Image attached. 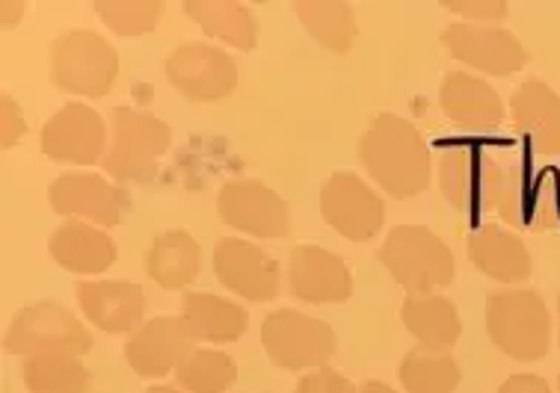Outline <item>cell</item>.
I'll return each instance as SVG.
<instances>
[{
	"label": "cell",
	"mask_w": 560,
	"mask_h": 393,
	"mask_svg": "<svg viewBox=\"0 0 560 393\" xmlns=\"http://www.w3.org/2000/svg\"><path fill=\"white\" fill-rule=\"evenodd\" d=\"M359 163L392 199H416L430 187L433 157L421 131L395 112H380L359 136Z\"/></svg>",
	"instance_id": "obj_1"
},
{
	"label": "cell",
	"mask_w": 560,
	"mask_h": 393,
	"mask_svg": "<svg viewBox=\"0 0 560 393\" xmlns=\"http://www.w3.org/2000/svg\"><path fill=\"white\" fill-rule=\"evenodd\" d=\"M510 148H489L480 142L445 145L439 154V190L454 211L478 223L480 213L495 211L508 171Z\"/></svg>",
	"instance_id": "obj_2"
},
{
	"label": "cell",
	"mask_w": 560,
	"mask_h": 393,
	"mask_svg": "<svg viewBox=\"0 0 560 393\" xmlns=\"http://www.w3.org/2000/svg\"><path fill=\"white\" fill-rule=\"evenodd\" d=\"M487 334L513 361H542L551 346V313L546 299L530 287L489 293Z\"/></svg>",
	"instance_id": "obj_3"
},
{
	"label": "cell",
	"mask_w": 560,
	"mask_h": 393,
	"mask_svg": "<svg viewBox=\"0 0 560 393\" xmlns=\"http://www.w3.org/2000/svg\"><path fill=\"white\" fill-rule=\"evenodd\" d=\"M388 275L407 290V296H428L448 287L457 273L448 242L424 225L392 228L377 252Z\"/></svg>",
	"instance_id": "obj_4"
},
{
	"label": "cell",
	"mask_w": 560,
	"mask_h": 393,
	"mask_svg": "<svg viewBox=\"0 0 560 393\" xmlns=\"http://www.w3.org/2000/svg\"><path fill=\"white\" fill-rule=\"evenodd\" d=\"M170 145L173 128L154 112L116 107L110 112V152L104 157V175L122 183H149Z\"/></svg>",
	"instance_id": "obj_5"
},
{
	"label": "cell",
	"mask_w": 560,
	"mask_h": 393,
	"mask_svg": "<svg viewBox=\"0 0 560 393\" xmlns=\"http://www.w3.org/2000/svg\"><path fill=\"white\" fill-rule=\"evenodd\" d=\"M495 213L510 228L549 231L560 225V171L534 166L525 152H508V171Z\"/></svg>",
	"instance_id": "obj_6"
},
{
	"label": "cell",
	"mask_w": 560,
	"mask_h": 393,
	"mask_svg": "<svg viewBox=\"0 0 560 393\" xmlns=\"http://www.w3.org/2000/svg\"><path fill=\"white\" fill-rule=\"evenodd\" d=\"M51 83L66 95L104 98L119 78V53L102 33L66 31L48 51Z\"/></svg>",
	"instance_id": "obj_7"
},
{
	"label": "cell",
	"mask_w": 560,
	"mask_h": 393,
	"mask_svg": "<svg viewBox=\"0 0 560 393\" xmlns=\"http://www.w3.org/2000/svg\"><path fill=\"white\" fill-rule=\"evenodd\" d=\"M7 349L19 355L21 361L36 358V355H86L92 349L90 329L78 320L66 305L39 299V302L24 305L12 317L10 332H7Z\"/></svg>",
	"instance_id": "obj_8"
},
{
	"label": "cell",
	"mask_w": 560,
	"mask_h": 393,
	"mask_svg": "<svg viewBox=\"0 0 560 393\" xmlns=\"http://www.w3.org/2000/svg\"><path fill=\"white\" fill-rule=\"evenodd\" d=\"M267 358L285 370H320L338 349L332 325L294 308H279L261 320Z\"/></svg>",
	"instance_id": "obj_9"
},
{
	"label": "cell",
	"mask_w": 560,
	"mask_h": 393,
	"mask_svg": "<svg viewBox=\"0 0 560 393\" xmlns=\"http://www.w3.org/2000/svg\"><path fill=\"white\" fill-rule=\"evenodd\" d=\"M320 216L345 240L368 242L386 225V202L357 171H332L320 187Z\"/></svg>",
	"instance_id": "obj_10"
},
{
	"label": "cell",
	"mask_w": 560,
	"mask_h": 393,
	"mask_svg": "<svg viewBox=\"0 0 560 393\" xmlns=\"http://www.w3.org/2000/svg\"><path fill=\"white\" fill-rule=\"evenodd\" d=\"M163 71L173 90L196 104L223 102L237 86V62L208 41H182L166 57Z\"/></svg>",
	"instance_id": "obj_11"
},
{
	"label": "cell",
	"mask_w": 560,
	"mask_h": 393,
	"mask_svg": "<svg viewBox=\"0 0 560 393\" xmlns=\"http://www.w3.org/2000/svg\"><path fill=\"white\" fill-rule=\"evenodd\" d=\"M217 213L229 228L249 234V237H261V240L291 237L288 202L255 178L225 181L217 192Z\"/></svg>",
	"instance_id": "obj_12"
},
{
	"label": "cell",
	"mask_w": 560,
	"mask_h": 393,
	"mask_svg": "<svg viewBox=\"0 0 560 393\" xmlns=\"http://www.w3.org/2000/svg\"><path fill=\"white\" fill-rule=\"evenodd\" d=\"M48 204L66 219H83L98 228H116V225H122L131 199L107 175L62 171L48 187Z\"/></svg>",
	"instance_id": "obj_13"
},
{
	"label": "cell",
	"mask_w": 560,
	"mask_h": 393,
	"mask_svg": "<svg viewBox=\"0 0 560 393\" xmlns=\"http://www.w3.org/2000/svg\"><path fill=\"white\" fill-rule=\"evenodd\" d=\"M42 152L57 163L95 166L110 152V128L102 112L81 102H69L45 121L39 133Z\"/></svg>",
	"instance_id": "obj_14"
},
{
	"label": "cell",
	"mask_w": 560,
	"mask_h": 393,
	"mask_svg": "<svg viewBox=\"0 0 560 393\" xmlns=\"http://www.w3.org/2000/svg\"><path fill=\"white\" fill-rule=\"evenodd\" d=\"M217 282L246 302H273L282 293V270L273 254L241 237H223L211 254Z\"/></svg>",
	"instance_id": "obj_15"
},
{
	"label": "cell",
	"mask_w": 560,
	"mask_h": 393,
	"mask_svg": "<svg viewBox=\"0 0 560 393\" xmlns=\"http://www.w3.org/2000/svg\"><path fill=\"white\" fill-rule=\"evenodd\" d=\"M442 45L463 66L475 71L492 74V78H510L528 66V51L516 36L495 24H469L454 21L442 31Z\"/></svg>",
	"instance_id": "obj_16"
},
{
	"label": "cell",
	"mask_w": 560,
	"mask_h": 393,
	"mask_svg": "<svg viewBox=\"0 0 560 393\" xmlns=\"http://www.w3.org/2000/svg\"><path fill=\"white\" fill-rule=\"evenodd\" d=\"M196 349V337L184 317H154L131 334L125 343V361L143 379H161L182 367Z\"/></svg>",
	"instance_id": "obj_17"
},
{
	"label": "cell",
	"mask_w": 560,
	"mask_h": 393,
	"mask_svg": "<svg viewBox=\"0 0 560 393\" xmlns=\"http://www.w3.org/2000/svg\"><path fill=\"white\" fill-rule=\"evenodd\" d=\"M288 290L300 302L338 305L353 296V273L324 246H296L288 258Z\"/></svg>",
	"instance_id": "obj_18"
},
{
	"label": "cell",
	"mask_w": 560,
	"mask_h": 393,
	"mask_svg": "<svg viewBox=\"0 0 560 393\" xmlns=\"http://www.w3.org/2000/svg\"><path fill=\"white\" fill-rule=\"evenodd\" d=\"M74 299L83 317L104 334H128L143 325L145 293L140 284L92 278L74 287Z\"/></svg>",
	"instance_id": "obj_19"
},
{
	"label": "cell",
	"mask_w": 560,
	"mask_h": 393,
	"mask_svg": "<svg viewBox=\"0 0 560 393\" xmlns=\"http://www.w3.org/2000/svg\"><path fill=\"white\" fill-rule=\"evenodd\" d=\"M439 107L466 133H492L504 121V102L492 86L469 71H448L439 86Z\"/></svg>",
	"instance_id": "obj_20"
},
{
	"label": "cell",
	"mask_w": 560,
	"mask_h": 393,
	"mask_svg": "<svg viewBox=\"0 0 560 393\" xmlns=\"http://www.w3.org/2000/svg\"><path fill=\"white\" fill-rule=\"evenodd\" d=\"M513 131L542 157H560V95L537 78H530L510 98Z\"/></svg>",
	"instance_id": "obj_21"
},
{
	"label": "cell",
	"mask_w": 560,
	"mask_h": 393,
	"mask_svg": "<svg viewBox=\"0 0 560 393\" xmlns=\"http://www.w3.org/2000/svg\"><path fill=\"white\" fill-rule=\"evenodd\" d=\"M48 254L74 275H102L116 263V242L98 225L66 219L48 237Z\"/></svg>",
	"instance_id": "obj_22"
},
{
	"label": "cell",
	"mask_w": 560,
	"mask_h": 393,
	"mask_svg": "<svg viewBox=\"0 0 560 393\" xmlns=\"http://www.w3.org/2000/svg\"><path fill=\"white\" fill-rule=\"evenodd\" d=\"M471 266L499 284H522L534 273L528 246L501 225H480L469 237Z\"/></svg>",
	"instance_id": "obj_23"
},
{
	"label": "cell",
	"mask_w": 560,
	"mask_h": 393,
	"mask_svg": "<svg viewBox=\"0 0 560 393\" xmlns=\"http://www.w3.org/2000/svg\"><path fill=\"white\" fill-rule=\"evenodd\" d=\"M202 273V246L190 231H161L145 249V275L161 290H187Z\"/></svg>",
	"instance_id": "obj_24"
},
{
	"label": "cell",
	"mask_w": 560,
	"mask_h": 393,
	"mask_svg": "<svg viewBox=\"0 0 560 393\" xmlns=\"http://www.w3.org/2000/svg\"><path fill=\"white\" fill-rule=\"evenodd\" d=\"M400 320L407 325V332L416 337L418 346L439 349V353H448L451 346H457L459 334H463L457 305L442 293L407 296L404 308H400Z\"/></svg>",
	"instance_id": "obj_25"
},
{
	"label": "cell",
	"mask_w": 560,
	"mask_h": 393,
	"mask_svg": "<svg viewBox=\"0 0 560 393\" xmlns=\"http://www.w3.org/2000/svg\"><path fill=\"white\" fill-rule=\"evenodd\" d=\"M182 317L190 325L196 341L205 343H235L244 337L249 325V313L232 299L214 296V293L187 290L182 296Z\"/></svg>",
	"instance_id": "obj_26"
},
{
	"label": "cell",
	"mask_w": 560,
	"mask_h": 393,
	"mask_svg": "<svg viewBox=\"0 0 560 393\" xmlns=\"http://www.w3.org/2000/svg\"><path fill=\"white\" fill-rule=\"evenodd\" d=\"M184 12L211 39L225 41L246 53L255 51L258 45V21L241 0H184Z\"/></svg>",
	"instance_id": "obj_27"
},
{
	"label": "cell",
	"mask_w": 560,
	"mask_h": 393,
	"mask_svg": "<svg viewBox=\"0 0 560 393\" xmlns=\"http://www.w3.org/2000/svg\"><path fill=\"white\" fill-rule=\"evenodd\" d=\"M294 15L312 39L332 53H347L359 36L357 12L341 0H294Z\"/></svg>",
	"instance_id": "obj_28"
},
{
	"label": "cell",
	"mask_w": 560,
	"mask_h": 393,
	"mask_svg": "<svg viewBox=\"0 0 560 393\" xmlns=\"http://www.w3.org/2000/svg\"><path fill=\"white\" fill-rule=\"evenodd\" d=\"M21 382L27 393H86L92 376L78 355L51 353L21 361Z\"/></svg>",
	"instance_id": "obj_29"
},
{
	"label": "cell",
	"mask_w": 560,
	"mask_h": 393,
	"mask_svg": "<svg viewBox=\"0 0 560 393\" xmlns=\"http://www.w3.org/2000/svg\"><path fill=\"white\" fill-rule=\"evenodd\" d=\"M398 379L407 393H454L463 382V370L451 353L416 346L404 355Z\"/></svg>",
	"instance_id": "obj_30"
},
{
	"label": "cell",
	"mask_w": 560,
	"mask_h": 393,
	"mask_svg": "<svg viewBox=\"0 0 560 393\" xmlns=\"http://www.w3.org/2000/svg\"><path fill=\"white\" fill-rule=\"evenodd\" d=\"M235 382L237 364L214 346H196L175 370V384L187 393H225Z\"/></svg>",
	"instance_id": "obj_31"
},
{
	"label": "cell",
	"mask_w": 560,
	"mask_h": 393,
	"mask_svg": "<svg viewBox=\"0 0 560 393\" xmlns=\"http://www.w3.org/2000/svg\"><path fill=\"white\" fill-rule=\"evenodd\" d=\"M95 15L116 36H143L158 31L163 0H95Z\"/></svg>",
	"instance_id": "obj_32"
},
{
	"label": "cell",
	"mask_w": 560,
	"mask_h": 393,
	"mask_svg": "<svg viewBox=\"0 0 560 393\" xmlns=\"http://www.w3.org/2000/svg\"><path fill=\"white\" fill-rule=\"evenodd\" d=\"M442 7L469 24H495V21L508 19L510 12L504 0H445Z\"/></svg>",
	"instance_id": "obj_33"
},
{
	"label": "cell",
	"mask_w": 560,
	"mask_h": 393,
	"mask_svg": "<svg viewBox=\"0 0 560 393\" xmlns=\"http://www.w3.org/2000/svg\"><path fill=\"white\" fill-rule=\"evenodd\" d=\"M294 393H359L357 384L350 382L345 373H338L332 367H320V370H308Z\"/></svg>",
	"instance_id": "obj_34"
},
{
	"label": "cell",
	"mask_w": 560,
	"mask_h": 393,
	"mask_svg": "<svg viewBox=\"0 0 560 393\" xmlns=\"http://www.w3.org/2000/svg\"><path fill=\"white\" fill-rule=\"evenodd\" d=\"M24 131H27V121L21 116V107L15 104V98L7 92V95H3V136H0V140H3V148L19 145Z\"/></svg>",
	"instance_id": "obj_35"
},
{
	"label": "cell",
	"mask_w": 560,
	"mask_h": 393,
	"mask_svg": "<svg viewBox=\"0 0 560 393\" xmlns=\"http://www.w3.org/2000/svg\"><path fill=\"white\" fill-rule=\"evenodd\" d=\"M499 393H551V388H549V382L542 379V376L516 373V376H510L508 382L501 384Z\"/></svg>",
	"instance_id": "obj_36"
},
{
	"label": "cell",
	"mask_w": 560,
	"mask_h": 393,
	"mask_svg": "<svg viewBox=\"0 0 560 393\" xmlns=\"http://www.w3.org/2000/svg\"><path fill=\"white\" fill-rule=\"evenodd\" d=\"M359 393H398L395 388H388V384L383 382H365L362 388H359Z\"/></svg>",
	"instance_id": "obj_37"
},
{
	"label": "cell",
	"mask_w": 560,
	"mask_h": 393,
	"mask_svg": "<svg viewBox=\"0 0 560 393\" xmlns=\"http://www.w3.org/2000/svg\"><path fill=\"white\" fill-rule=\"evenodd\" d=\"M143 393H187L182 391V388H173V384H154V388H149V391Z\"/></svg>",
	"instance_id": "obj_38"
},
{
	"label": "cell",
	"mask_w": 560,
	"mask_h": 393,
	"mask_svg": "<svg viewBox=\"0 0 560 393\" xmlns=\"http://www.w3.org/2000/svg\"><path fill=\"white\" fill-rule=\"evenodd\" d=\"M558 320H560V296H558ZM558 343H560V329H558Z\"/></svg>",
	"instance_id": "obj_39"
},
{
	"label": "cell",
	"mask_w": 560,
	"mask_h": 393,
	"mask_svg": "<svg viewBox=\"0 0 560 393\" xmlns=\"http://www.w3.org/2000/svg\"><path fill=\"white\" fill-rule=\"evenodd\" d=\"M558 393H560V376H558Z\"/></svg>",
	"instance_id": "obj_40"
}]
</instances>
